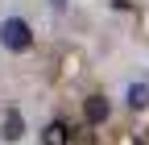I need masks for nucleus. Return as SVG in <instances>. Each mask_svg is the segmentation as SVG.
<instances>
[{"label":"nucleus","instance_id":"nucleus-1","mask_svg":"<svg viewBox=\"0 0 149 145\" xmlns=\"http://www.w3.org/2000/svg\"><path fill=\"white\" fill-rule=\"evenodd\" d=\"M0 46L8 54H25L33 46V29H29L25 17H4V21H0Z\"/></svg>","mask_w":149,"mask_h":145},{"label":"nucleus","instance_id":"nucleus-2","mask_svg":"<svg viewBox=\"0 0 149 145\" xmlns=\"http://www.w3.org/2000/svg\"><path fill=\"white\" fill-rule=\"evenodd\" d=\"M108 116H112V104H108V96L91 91V96L83 100V120H87V124H104Z\"/></svg>","mask_w":149,"mask_h":145},{"label":"nucleus","instance_id":"nucleus-3","mask_svg":"<svg viewBox=\"0 0 149 145\" xmlns=\"http://www.w3.org/2000/svg\"><path fill=\"white\" fill-rule=\"evenodd\" d=\"M0 137H4V141H21V137H25V120H21L17 108L4 112V120H0Z\"/></svg>","mask_w":149,"mask_h":145},{"label":"nucleus","instance_id":"nucleus-4","mask_svg":"<svg viewBox=\"0 0 149 145\" xmlns=\"http://www.w3.org/2000/svg\"><path fill=\"white\" fill-rule=\"evenodd\" d=\"M124 104L133 108V112H145V108H149V83H128Z\"/></svg>","mask_w":149,"mask_h":145},{"label":"nucleus","instance_id":"nucleus-5","mask_svg":"<svg viewBox=\"0 0 149 145\" xmlns=\"http://www.w3.org/2000/svg\"><path fill=\"white\" fill-rule=\"evenodd\" d=\"M42 141H46V145H70V129H66L62 120H50L46 133H42Z\"/></svg>","mask_w":149,"mask_h":145}]
</instances>
